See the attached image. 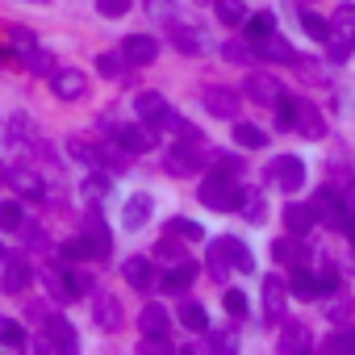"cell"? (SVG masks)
<instances>
[{"label":"cell","instance_id":"cell-1","mask_svg":"<svg viewBox=\"0 0 355 355\" xmlns=\"http://www.w3.org/2000/svg\"><path fill=\"white\" fill-rule=\"evenodd\" d=\"M214 163V150L205 146V138L201 134H184L175 146H167V155H163V167L171 171V175H197V171H205Z\"/></svg>","mask_w":355,"mask_h":355},{"label":"cell","instance_id":"cell-2","mask_svg":"<svg viewBox=\"0 0 355 355\" xmlns=\"http://www.w3.org/2000/svg\"><path fill=\"white\" fill-rule=\"evenodd\" d=\"M330 63H347L355 55V5H338L330 13V38L322 42Z\"/></svg>","mask_w":355,"mask_h":355},{"label":"cell","instance_id":"cell-3","mask_svg":"<svg viewBox=\"0 0 355 355\" xmlns=\"http://www.w3.org/2000/svg\"><path fill=\"white\" fill-rule=\"evenodd\" d=\"M197 197H201V205H205V209L230 214V209H239V201H243V189L234 184V175H222V171H214V175H205V180H201Z\"/></svg>","mask_w":355,"mask_h":355},{"label":"cell","instance_id":"cell-4","mask_svg":"<svg viewBox=\"0 0 355 355\" xmlns=\"http://www.w3.org/2000/svg\"><path fill=\"white\" fill-rule=\"evenodd\" d=\"M134 113H138V121L150 130V134H167V130H175V109L167 105V96H159V92H142L138 101H134Z\"/></svg>","mask_w":355,"mask_h":355},{"label":"cell","instance_id":"cell-5","mask_svg":"<svg viewBox=\"0 0 355 355\" xmlns=\"http://www.w3.org/2000/svg\"><path fill=\"white\" fill-rule=\"evenodd\" d=\"M309 209H313V218H318L326 230H343V226L351 222V214H347V205H343L338 189H322V193H313Z\"/></svg>","mask_w":355,"mask_h":355},{"label":"cell","instance_id":"cell-6","mask_svg":"<svg viewBox=\"0 0 355 355\" xmlns=\"http://www.w3.org/2000/svg\"><path fill=\"white\" fill-rule=\"evenodd\" d=\"M268 180L280 193H297V189H305V163L297 155H276L272 167H268Z\"/></svg>","mask_w":355,"mask_h":355},{"label":"cell","instance_id":"cell-7","mask_svg":"<svg viewBox=\"0 0 355 355\" xmlns=\"http://www.w3.org/2000/svg\"><path fill=\"white\" fill-rule=\"evenodd\" d=\"M243 88H247V101L268 105V109H276V101L284 96V84H280L276 76H268V71H251V76L243 80Z\"/></svg>","mask_w":355,"mask_h":355},{"label":"cell","instance_id":"cell-8","mask_svg":"<svg viewBox=\"0 0 355 355\" xmlns=\"http://www.w3.org/2000/svg\"><path fill=\"white\" fill-rule=\"evenodd\" d=\"M101 125H105V130H109V134H113L121 146H130L134 155H142V150H150V146H155V134H150L142 121H138V125H130V121H121V125H117V121L101 117Z\"/></svg>","mask_w":355,"mask_h":355},{"label":"cell","instance_id":"cell-9","mask_svg":"<svg viewBox=\"0 0 355 355\" xmlns=\"http://www.w3.org/2000/svg\"><path fill=\"white\" fill-rule=\"evenodd\" d=\"M92 318H96V326L101 330H121V297L117 293H109V288H96L92 293Z\"/></svg>","mask_w":355,"mask_h":355},{"label":"cell","instance_id":"cell-10","mask_svg":"<svg viewBox=\"0 0 355 355\" xmlns=\"http://www.w3.org/2000/svg\"><path fill=\"white\" fill-rule=\"evenodd\" d=\"M38 347L42 351H80V338H76L71 322L55 313V318H46V334L38 338Z\"/></svg>","mask_w":355,"mask_h":355},{"label":"cell","instance_id":"cell-11","mask_svg":"<svg viewBox=\"0 0 355 355\" xmlns=\"http://www.w3.org/2000/svg\"><path fill=\"white\" fill-rule=\"evenodd\" d=\"M201 101H205V109H209L214 117H226V121L239 117V92L226 88V84H209V88H201Z\"/></svg>","mask_w":355,"mask_h":355},{"label":"cell","instance_id":"cell-12","mask_svg":"<svg viewBox=\"0 0 355 355\" xmlns=\"http://www.w3.org/2000/svg\"><path fill=\"white\" fill-rule=\"evenodd\" d=\"M80 234H84V239H88V247L96 251V259H105V255L113 251V234H109V226H105V218H101V209H96V205L84 214Z\"/></svg>","mask_w":355,"mask_h":355},{"label":"cell","instance_id":"cell-13","mask_svg":"<svg viewBox=\"0 0 355 355\" xmlns=\"http://www.w3.org/2000/svg\"><path fill=\"white\" fill-rule=\"evenodd\" d=\"M284 301H288V284L280 276H263V318H268V326L284 322Z\"/></svg>","mask_w":355,"mask_h":355},{"label":"cell","instance_id":"cell-14","mask_svg":"<svg viewBox=\"0 0 355 355\" xmlns=\"http://www.w3.org/2000/svg\"><path fill=\"white\" fill-rule=\"evenodd\" d=\"M51 92L71 105V101H80V96L88 92V80H84V71H76V67H59V71L51 76Z\"/></svg>","mask_w":355,"mask_h":355},{"label":"cell","instance_id":"cell-15","mask_svg":"<svg viewBox=\"0 0 355 355\" xmlns=\"http://www.w3.org/2000/svg\"><path fill=\"white\" fill-rule=\"evenodd\" d=\"M193 280H197V263H193V259H175V263H171V272H167V276H159V293H167V297L189 293V288H193Z\"/></svg>","mask_w":355,"mask_h":355},{"label":"cell","instance_id":"cell-16","mask_svg":"<svg viewBox=\"0 0 355 355\" xmlns=\"http://www.w3.org/2000/svg\"><path fill=\"white\" fill-rule=\"evenodd\" d=\"M121 55H125L130 67H146V63L159 59V42H155L150 34H130V38L121 42Z\"/></svg>","mask_w":355,"mask_h":355},{"label":"cell","instance_id":"cell-17","mask_svg":"<svg viewBox=\"0 0 355 355\" xmlns=\"http://www.w3.org/2000/svg\"><path fill=\"white\" fill-rule=\"evenodd\" d=\"M121 280L130 284V288H150L155 284V263H150V255H130V259H121Z\"/></svg>","mask_w":355,"mask_h":355},{"label":"cell","instance_id":"cell-18","mask_svg":"<svg viewBox=\"0 0 355 355\" xmlns=\"http://www.w3.org/2000/svg\"><path fill=\"white\" fill-rule=\"evenodd\" d=\"M150 214H155V197H150V193H134V197L121 205V222H125V230H142V226L150 222Z\"/></svg>","mask_w":355,"mask_h":355},{"label":"cell","instance_id":"cell-19","mask_svg":"<svg viewBox=\"0 0 355 355\" xmlns=\"http://www.w3.org/2000/svg\"><path fill=\"white\" fill-rule=\"evenodd\" d=\"M297 134H301V138H309V142L326 138V121H322V109H318V105L297 101Z\"/></svg>","mask_w":355,"mask_h":355},{"label":"cell","instance_id":"cell-20","mask_svg":"<svg viewBox=\"0 0 355 355\" xmlns=\"http://www.w3.org/2000/svg\"><path fill=\"white\" fill-rule=\"evenodd\" d=\"M309 347H313L309 326H305V322H297V318H288V326L280 330V355H305Z\"/></svg>","mask_w":355,"mask_h":355},{"label":"cell","instance_id":"cell-21","mask_svg":"<svg viewBox=\"0 0 355 355\" xmlns=\"http://www.w3.org/2000/svg\"><path fill=\"white\" fill-rule=\"evenodd\" d=\"M9 184H13V189H17V197H26V201H46V184H42V175H38V171H30V167L9 171Z\"/></svg>","mask_w":355,"mask_h":355},{"label":"cell","instance_id":"cell-22","mask_svg":"<svg viewBox=\"0 0 355 355\" xmlns=\"http://www.w3.org/2000/svg\"><path fill=\"white\" fill-rule=\"evenodd\" d=\"M255 55H259V59H272V63H297L293 42H288V38H280L276 30H272L268 38H259V42H255Z\"/></svg>","mask_w":355,"mask_h":355},{"label":"cell","instance_id":"cell-23","mask_svg":"<svg viewBox=\"0 0 355 355\" xmlns=\"http://www.w3.org/2000/svg\"><path fill=\"white\" fill-rule=\"evenodd\" d=\"M30 280H34V268L17 255V259H9L5 263V272H0V288L5 293H26L30 288Z\"/></svg>","mask_w":355,"mask_h":355},{"label":"cell","instance_id":"cell-24","mask_svg":"<svg viewBox=\"0 0 355 355\" xmlns=\"http://www.w3.org/2000/svg\"><path fill=\"white\" fill-rule=\"evenodd\" d=\"M138 330L146 334V338H159V334H167L171 330V313L155 301V305H142V313H138Z\"/></svg>","mask_w":355,"mask_h":355},{"label":"cell","instance_id":"cell-25","mask_svg":"<svg viewBox=\"0 0 355 355\" xmlns=\"http://www.w3.org/2000/svg\"><path fill=\"white\" fill-rule=\"evenodd\" d=\"M218 247L226 251V259L234 263V272H255V255L247 251V243H243V239H234V234H222V239H218Z\"/></svg>","mask_w":355,"mask_h":355},{"label":"cell","instance_id":"cell-26","mask_svg":"<svg viewBox=\"0 0 355 355\" xmlns=\"http://www.w3.org/2000/svg\"><path fill=\"white\" fill-rule=\"evenodd\" d=\"M288 293H293L297 301H318V293H322V288H318V276H313L309 268H301V263H297V268H293V276H288Z\"/></svg>","mask_w":355,"mask_h":355},{"label":"cell","instance_id":"cell-27","mask_svg":"<svg viewBox=\"0 0 355 355\" xmlns=\"http://www.w3.org/2000/svg\"><path fill=\"white\" fill-rule=\"evenodd\" d=\"M284 226H288V234L305 239V234L318 226V218H313V209H309V205H284Z\"/></svg>","mask_w":355,"mask_h":355},{"label":"cell","instance_id":"cell-28","mask_svg":"<svg viewBox=\"0 0 355 355\" xmlns=\"http://www.w3.org/2000/svg\"><path fill=\"white\" fill-rule=\"evenodd\" d=\"M167 38H171V46L180 51V55H201V34L184 30L180 21H167Z\"/></svg>","mask_w":355,"mask_h":355},{"label":"cell","instance_id":"cell-29","mask_svg":"<svg viewBox=\"0 0 355 355\" xmlns=\"http://www.w3.org/2000/svg\"><path fill=\"white\" fill-rule=\"evenodd\" d=\"M21 63H26V71H34V76H55V71H59V67H55V55L42 51V46L21 51Z\"/></svg>","mask_w":355,"mask_h":355},{"label":"cell","instance_id":"cell-30","mask_svg":"<svg viewBox=\"0 0 355 355\" xmlns=\"http://www.w3.org/2000/svg\"><path fill=\"white\" fill-rule=\"evenodd\" d=\"M105 197H109V171L92 167V175H84V201L88 205H101Z\"/></svg>","mask_w":355,"mask_h":355},{"label":"cell","instance_id":"cell-31","mask_svg":"<svg viewBox=\"0 0 355 355\" xmlns=\"http://www.w3.org/2000/svg\"><path fill=\"white\" fill-rule=\"evenodd\" d=\"M234 142L247 146V150H263L268 146V130H259L251 121H234Z\"/></svg>","mask_w":355,"mask_h":355},{"label":"cell","instance_id":"cell-32","mask_svg":"<svg viewBox=\"0 0 355 355\" xmlns=\"http://www.w3.org/2000/svg\"><path fill=\"white\" fill-rule=\"evenodd\" d=\"M101 163H105L109 171H130V163H134V150H130V146H121V142L113 138V142L101 150Z\"/></svg>","mask_w":355,"mask_h":355},{"label":"cell","instance_id":"cell-33","mask_svg":"<svg viewBox=\"0 0 355 355\" xmlns=\"http://www.w3.org/2000/svg\"><path fill=\"white\" fill-rule=\"evenodd\" d=\"M239 209H243V218H247V222H255V226L268 218V201H263V193H255V189H243Z\"/></svg>","mask_w":355,"mask_h":355},{"label":"cell","instance_id":"cell-34","mask_svg":"<svg viewBox=\"0 0 355 355\" xmlns=\"http://www.w3.org/2000/svg\"><path fill=\"white\" fill-rule=\"evenodd\" d=\"M67 155H71L76 163H84L88 171H92V167H101V150H96L92 142H84V138H67Z\"/></svg>","mask_w":355,"mask_h":355},{"label":"cell","instance_id":"cell-35","mask_svg":"<svg viewBox=\"0 0 355 355\" xmlns=\"http://www.w3.org/2000/svg\"><path fill=\"white\" fill-rule=\"evenodd\" d=\"M301 255H305V251H301L297 234H288V239H276V243H272V259H276V263H293V268H297V263H301Z\"/></svg>","mask_w":355,"mask_h":355},{"label":"cell","instance_id":"cell-36","mask_svg":"<svg viewBox=\"0 0 355 355\" xmlns=\"http://www.w3.org/2000/svg\"><path fill=\"white\" fill-rule=\"evenodd\" d=\"M180 322H184L193 334H205V330H209V313H205V305H197V301H184V305H180Z\"/></svg>","mask_w":355,"mask_h":355},{"label":"cell","instance_id":"cell-37","mask_svg":"<svg viewBox=\"0 0 355 355\" xmlns=\"http://www.w3.org/2000/svg\"><path fill=\"white\" fill-rule=\"evenodd\" d=\"M21 226H26V209H21V201H0V230L13 234V230H21Z\"/></svg>","mask_w":355,"mask_h":355},{"label":"cell","instance_id":"cell-38","mask_svg":"<svg viewBox=\"0 0 355 355\" xmlns=\"http://www.w3.org/2000/svg\"><path fill=\"white\" fill-rule=\"evenodd\" d=\"M214 9H218L222 26H243L247 21V5H243V0H214Z\"/></svg>","mask_w":355,"mask_h":355},{"label":"cell","instance_id":"cell-39","mask_svg":"<svg viewBox=\"0 0 355 355\" xmlns=\"http://www.w3.org/2000/svg\"><path fill=\"white\" fill-rule=\"evenodd\" d=\"M230 272H234V263L226 259V251H222V247H218V239H214V243H209V276H214L218 284H226V276H230Z\"/></svg>","mask_w":355,"mask_h":355},{"label":"cell","instance_id":"cell-40","mask_svg":"<svg viewBox=\"0 0 355 355\" xmlns=\"http://www.w3.org/2000/svg\"><path fill=\"white\" fill-rule=\"evenodd\" d=\"M322 313H326L330 322H347V313H351V297H347L343 288H330V301L322 305Z\"/></svg>","mask_w":355,"mask_h":355},{"label":"cell","instance_id":"cell-41","mask_svg":"<svg viewBox=\"0 0 355 355\" xmlns=\"http://www.w3.org/2000/svg\"><path fill=\"white\" fill-rule=\"evenodd\" d=\"M243 26H247V38L259 42V38H268V34L276 30V13H255V17H247Z\"/></svg>","mask_w":355,"mask_h":355},{"label":"cell","instance_id":"cell-42","mask_svg":"<svg viewBox=\"0 0 355 355\" xmlns=\"http://www.w3.org/2000/svg\"><path fill=\"white\" fill-rule=\"evenodd\" d=\"M59 255H63V263H84L88 255L96 259V251L88 247V239H84V234H80V239H71V243H63V247H59Z\"/></svg>","mask_w":355,"mask_h":355},{"label":"cell","instance_id":"cell-43","mask_svg":"<svg viewBox=\"0 0 355 355\" xmlns=\"http://www.w3.org/2000/svg\"><path fill=\"white\" fill-rule=\"evenodd\" d=\"M276 130H297V101L293 96H280L276 101Z\"/></svg>","mask_w":355,"mask_h":355},{"label":"cell","instance_id":"cell-44","mask_svg":"<svg viewBox=\"0 0 355 355\" xmlns=\"http://www.w3.org/2000/svg\"><path fill=\"white\" fill-rule=\"evenodd\" d=\"M301 26H305V34H309L313 42H326V38H330V21H326L322 13H301Z\"/></svg>","mask_w":355,"mask_h":355},{"label":"cell","instance_id":"cell-45","mask_svg":"<svg viewBox=\"0 0 355 355\" xmlns=\"http://www.w3.org/2000/svg\"><path fill=\"white\" fill-rule=\"evenodd\" d=\"M96 284H92V276L88 272H76V268H67V297L76 301V297H88Z\"/></svg>","mask_w":355,"mask_h":355},{"label":"cell","instance_id":"cell-46","mask_svg":"<svg viewBox=\"0 0 355 355\" xmlns=\"http://www.w3.org/2000/svg\"><path fill=\"white\" fill-rule=\"evenodd\" d=\"M322 351H355V326H343V330H334V334L322 343Z\"/></svg>","mask_w":355,"mask_h":355},{"label":"cell","instance_id":"cell-47","mask_svg":"<svg viewBox=\"0 0 355 355\" xmlns=\"http://www.w3.org/2000/svg\"><path fill=\"white\" fill-rule=\"evenodd\" d=\"M313 276H318V288H322V297H326L330 288H338V268H334L330 259H322V263L313 268Z\"/></svg>","mask_w":355,"mask_h":355},{"label":"cell","instance_id":"cell-48","mask_svg":"<svg viewBox=\"0 0 355 355\" xmlns=\"http://www.w3.org/2000/svg\"><path fill=\"white\" fill-rule=\"evenodd\" d=\"M0 343H9V347H26V343H30V334H26V326H21V322H0Z\"/></svg>","mask_w":355,"mask_h":355},{"label":"cell","instance_id":"cell-49","mask_svg":"<svg viewBox=\"0 0 355 355\" xmlns=\"http://www.w3.org/2000/svg\"><path fill=\"white\" fill-rule=\"evenodd\" d=\"M251 55H255V42H226V46H222V59H230V63H247ZM255 59H259V55H255Z\"/></svg>","mask_w":355,"mask_h":355},{"label":"cell","instance_id":"cell-50","mask_svg":"<svg viewBox=\"0 0 355 355\" xmlns=\"http://www.w3.org/2000/svg\"><path fill=\"white\" fill-rule=\"evenodd\" d=\"M96 71L109 76V80H117L125 71V55H96Z\"/></svg>","mask_w":355,"mask_h":355},{"label":"cell","instance_id":"cell-51","mask_svg":"<svg viewBox=\"0 0 355 355\" xmlns=\"http://www.w3.org/2000/svg\"><path fill=\"white\" fill-rule=\"evenodd\" d=\"M171 234H180V239H189V243H201V239H205V230H201L197 222H189V218H171Z\"/></svg>","mask_w":355,"mask_h":355},{"label":"cell","instance_id":"cell-52","mask_svg":"<svg viewBox=\"0 0 355 355\" xmlns=\"http://www.w3.org/2000/svg\"><path fill=\"white\" fill-rule=\"evenodd\" d=\"M146 13L155 21H175V0H146Z\"/></svg>","mask_w":355,"mask_h":355},{"label":"cell","instance_id":"cell-53","mask_svg":"<svg viewBox=\"0 0 355 355\" xmlns=\"http://www.w3.org/2000/svg\"><path fill=\"white\" fill-rule=\"evenodd\" d=\"M134 0H96V13L101 17H125Z\"/></svg>","mask_w":355,"mask_h":355},{"label":"cell","instance_id":"cell-54","mask_svg":"<svg viewBox=\"0 0 355 355\" xmlns=\"http://www.w3.org/2000/svg\"><path fill=\"white\" fill-rule=\"evenodd\" d=\"M214 171H222V175H239V171H243V159H239V155H214Z\"/></svg>","mask_w":355,"mask_h":355},{"label":"cell","instance_id":"cell-55","mask_svg":"<svg viewBox=\"0 0 355 355\" xmlns=\"http://www.w3.org/2000/svg\"><path fill=\"white\" fill-rule=\"evenodd\" d=\"M205 343H209L214 351H234V347H239V338H234L230 330H226V334H222V330H214V334L205 330Z\"/></svg>","mask_w":355,"mask_h":355},{"label":"cell","instance_id":"cell-56","mask_svg":"<svg viewBox=\"0 0 355 355\" xmlns=\"http://www.w3.org/2000/svg\"><path fill=\"white\" fill-rule=\"evenodd\" d=\"M226 309H230L234 318H247V297H243L239 288H230V293H226Z\"/></svg>","mask_w":355,"mask_h":355},{"label":"cell","instance_id":"cell-57","mask_svg":"<svg viewBox=\"0 0 355 355\" xmlns=\"http://www.w3.org/2000/svg\"><path fill=\"white\" fill-rule=\"evenodd\" d=\"M155 255H159L163 263H175V259H189V255H184L180 247H175V243H159V247H155Z\"/></svg>","mask_w":355,"mask_h":355},{"label":"cell","instance_id":"cell-58","mask_svg":"<svg viewBox=\"0 0 355 355\" xmlns=\"http://www.w3.org/2000/svg\"><path fill=\"white\" fill-rule=\"evenodd\" d=\"M9 42H13L17 51H30V46H38V42H34V34H30V30H21V26H17V30H9Z\"/></svg>","mask_w":355,"mask_h":355},{"label":"cell","instance_id":"cell-59","mask_svg":"<svg viewBox=\"0 0 355 355\" xmlns=\"http://www.w3.org/2000/svg\"><path fill=\"white\" fill-rule=\"evenodd\" d=\"M138 351H142V355H163V351H167V334H159V338H146V334H142V347H138Z\"/></svg>","mask_w":355,"mask_h":355},{"label":"cell","instance_id":"cell-60","mask_svg":"<svg viewBox=\"0 0 355 355\" xmlns=\"http://www.w3.org/2000/svg\"><path fill=\"white\" fill-rule=\"evenodd\" d=\"M338 197H343V205H347V214H355V180H347V184L338 189Z\"/></svg>","mask_w":355,"mask_h":355},{"label":"cell","instance_id":"cell-61","mask_svg":"<svg viewBox=\"0 0 355 355\" xmlns=\"http://www.w3.org/2000/svg\"><path fill=\"white\" fill-rule=\"evenodd\" d=\"M30 5H51V0H30Z\"/></svg>","mask_w":355,"mask_h":355},{"label":"cell","instance_id":"cell-62","mask_svg":"<svg viewBox=\"0 0 355 355\" xmlns=\"http://www.w3.org/2000/svg\"><path fill=\"white\" fill-rule=\"evenodd\" d=\"M197 5H214V0H197Z\"/></svg>","mask_w":355,"mask_h":355},{"label":"cell","instance_id":"cell-63","mask_svg":"<svg viewBox=\"0 0 355 355\" xmlns=\"http://www.w3.org/2000/svg\"><path fill=\"white\" fill-rule=\"evenodd\" d=\"M0 259H5V247H0Z\"/></svg>","mask_w":355,"mask_h":355}]
</instances>
